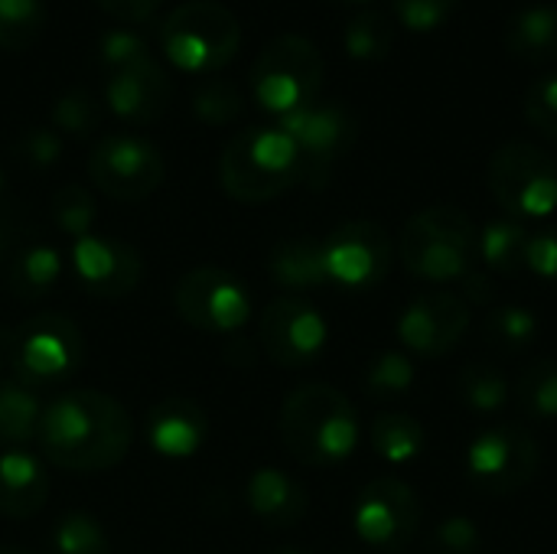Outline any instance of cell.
<instances>
[{
	"mask_svg": "<svg viewBox=\"0 0 557 554\" xmlns=\"http://www.w3.org/2000/svg\"><path fill=\"white\" fill-rule=\"evenodd\" d=\"M131 415L104 392L75 389L52 398L36 428L42 457L72 473H95L117 467L131 451Z\"/></svg>",
	"mask_w": 557,
	"mask_h": 554,
	"instance_id": "1",
	"label": "cell"
},
{
	"mask_svg": "<svg viewBox=\"0 0 557 554\" xmlns=\"http://www.w3.org/2000/svg\"><path fill=\"white\" fill-rule=\"evenodd\" d=\"M281 438L300 464L336 467L359 444V418L339 389L307 382L281 405Z\"/></svg>",
	"mask_w": 557,
	"mask_h": 554,
	"instance_id": "2",
	"label": "cell"
},
{
	"mask_svg": "<svg viewBox=\"0 0 557 554\" xmlns=\"http://www.w3.org/2000/svg\"><path fill=\"white\" fill-rule=\"evenodd\" d=\"M219 176L232 199L268 202L304 180V157L277 124L245 127L225 144Z\"/></svg>",
	"mask_w": 557,
	"mask_h": 554,
	"instance_id": "3",
	"label": "cell"
},
{
	"mask_svg": "<svg viewBox=\"0 0 557 554\" xmlns=\"http://www.w3.org/2000/svg\"><path fill=\"white\" fill-rule=\"evenodd\" d=\"M398 255L414 278L434 284L457 281L476 255V225L457 206H428L405 222Z\"/></svg>",
	"mask_w": 557,
	"mask_h": 554,
	"instance_id": "4",
	"label": "cell"
},
{
	"mask_svg": "<svg viewBox=\"0 0 557 554\" xmlns=\"http://www.w3.org/2000/svg\"><path fill=\"white\" fill-rule=\"evenodd\" d=\"M326 65L313 39L300 33H281L264 42L251 65V91L271 114H290L317 101Z\"/></svg>",
	"mask_w": 557,
	"mask_h": 554,
	"instance_id": "5",
	"label": "cell"
},
{
	"mask_svg": "<svg viewBox=\"0 0 557 554\" xmlns=\"http://www.w3.org/2000/svg\"><path fill=\"white\" fill-rule=\"evenodd\" d=\"M160 42L180 69H222L242 42L238 16L219 0H186L160 26Z\"/></svg>",
	"mask_w": 557,
	"mask_h": 554,
	"instance_id": "6",
	"label": "cell"
},
{
	"mask_svg": "<svg viewBox=\"0 0 557 554\" xmlns=\"http://www.w3.org/2000/svg\"><path fill=\"white\" fill-rule=\"evenodd\" d=\"M3 349L10 356L13 379L33 392L65 382L82 362V333L62 313H42L16 327Z\"/></svg>",
	"mask_w": 557,
	"mask_h": 554,
	"instance_id": "7",
	"label": "cell"
},
{
	"mask_svg": "<svg viewBox=\"0 0 557 554\" xmlns=\"http://www.w3.org/2000/svg\"><path fill=\"white\" fill-rule=\"evenodd\" d=\"M486 183L509 219H545L557 209V163L532 140L503 144L486 167Z\"/></svg>",
	"mask_w": 557,
	"mask_h": 554,
	"instance_id": "8",
	"label": "cell"
},
{
	"mask_svg": "<svg viewBox=\"0 0 557 554\" xmlns=\"http://www.w3.org/2000/svg\"><path fill=\"white\" fill-rule=\"evenodd\" d=\"M542 467L539 441L519 424H493L473 438L463 457L467 480L486 496L519 493Z\"/></svg>",
	"mask_w": 557,
	"mask_h": 554,
	"instance_id": "9",
	"label": "cell"
},
{
	"mask_svg": "<svg viewBox=\"0 0 557 554\" xmlns=\"http://www.w3.org/2000/svg\"><path fill=\"white\" fill-rule=\"evenodd\" d=\"M277 127L297 144L304 157V180L323 186L333 163L356 140V114L339 101H310L290 114L277 118Z\"/></svg>",
	"mask_w": 557,
	"mask_h": 554,
	"instance_id": "10",
	"label": "cell"
},
{
	"mask_svg": "<svg viewBox=\"0 0 557 554\" xmlns=\"http://www.w3.org/2000/svg\"><path fill=\"white\" fill-rule=\"evenodd\" d=\"M91 183L121 202L147 199L163 183V153L137 134H108L88 157Z\"/></svg>",
	"mask_w": 557,
	"mask_h": 554,
	"instance_id": "11",
	"label": "cell"
},
{
	"mask_svg": "<svg viewBox=\"0 0 557 554\" xmlns=\"http://www.w3.org/2000/svg\"><path fill=\"white\" fill-rule=\"evenodd\" d=\"M356 535L379 552H401L421 526V503L418 493L398 477L372 480L352 509Z\"/></svg>",
	"mask_w": 557,
	"mask_h": 554,
	"instance_id": "12",
	"label": "cell"
},
{
	"mask_svg": "<svg viewBox=\"0 0 557 554\" xmlns=\"http://www.w3.org/2000/svg\"><path fill=\"white\" fill-rule=\"evenodd\" d=\"M180 317L206 333H235L251 317V294L222 268H196L176 284Z\"/></svg>",
	"mask_w": 557,
	"mask_h": 554,
	"instance_id": "13",
	"label": "cell"
},
{
	"mask_svg": "<svg viewBox=\"0 0 557 554\" xmlns=\"http://www.w3.org/2000/svg\"><path fill=\"white\" fill-rule=\"evenodd\" d=\"M326 320L300 297H277L264 307L258 340L264 356L281 369H304L326 349Z\"/></svg>",
	"mask_w": 557,
	"mask_h": 554,
	"instance_id": "14",
	"label": "cell"
},
{
	"mask_svg": "<svg viewBox=\"0 0 557 554\" xmlns=\"http://www.w3.org/2000/svg\"><path fill=\"white\" fill-rule=\"evenodd\" d=\"M326 274L333 287L343 291H369L385 281L392 268V238L379 222L356 219L339 225L326 242Z\"/></svg>",
	"mask_w": 557,
	"mask_h": 554,
	"instance_id": "15",
	"label": "cell"
},
{
	"mask_svg": "<svg viewBox=\"0 0 557 554\" xmlns=\"http://www.w3.org/2000/svg\"><path fill=\"white\" fill-rule=\"evenodd\" d=\"M470 304L450 291L414 297L398 317V340L418 356H447L470 330Z\"/></svg>",
	"mask_w": 557,
	"mask_h": 554,
	"instance_id": "16",
	"label": "cell"
},
{
	"mask_svg": "<svg viewBox=\"0 0 557 554\" xmlns=\"http://www.w3.org/2000/svg\"><path fill=\"white\" fill-rule=\"evenodd\" d=\"M72 264H75L78 284L91 297H108V300L131 294L144 274V261H140L137 248L124 245L121 238L91 235V232L75 242Z\"/></svg>",
	"mask_w": 557,
	"mask_h": 554,
	"instance_id": "17",
	"label": "cell"
},
{
	"mask_svg": "<svg viewBox=\"0 0 557 554\" xmlns=\"http://www.w3.org/2000/svg\"><path fill=\"white\" fill-rule=\"evenodd\" d=\"M170 95H173V82L153 56L108 72V104L114 108V114L134 124H147L160 118L170 104Z\"/></svg>",
	"mask_w": 557,
	"mask_h": 554,
	"instance_id": "18",
	"label": "cell"
},
{
	"mask_svg": "<svg viewBox=\"0 0 557 554\" xmlns=\"http://www.w3.org/2000/svg\"><path fill=\"white\" fill-rule=\"evenodd\" d=\"M209 438L206 411L189 398H163L147 415V441L160 457L183 460L193 457Z\"/></svg>",
	"mask_w": 557,
	"mask_h": 554,
	"instance_id": "19",
	"label": "cell"
},
{
	"mask_svg": "<svg viewBox=\"0 0 557 554\" xmlns=\"http://www.w3.org/2000/svg\"><path fill=\"white\" fill-rule=\"evenodd\" d=\"M245 500H248L251 516L261 519L268 529H290L310 509L307 490L294 477H287L284 470H274V467L255 470V477L248 480Z\"/></svg>",
	"mask_w": 557,
	"mask_h": 554,
	"instance_id": "20",
	"label": "cell"
},
{
	"mask_svg": "<svg viewBox=\"0 0 557 554\" xmlns=\"http://www.w3.org/2000/svg\"><path fill=\"white\" fill-rule=\"evenodd\" d=\"M49 500L46 467L23 447L0 454V513L7 519H33Z\"/></svg>",
	"mask_w": 557,
	"mask_h": 554,
	"instance_id": "21",
	"label": "cell"
},
{
	"mask_svg": "<svg viewBox=\"0 0 557 554\" xmlns=\"http://www.w3.org/2000/svg\"><path fill=\"white\" fill-rule=\"evenodd\" d=\"M506 49L525 62L557 59V3H529L506 23Z\"/></svg>",
	"mask_w": 557,
	"mask_h": 554,
	"instance_id": "22",
	"label": "cell"
},
{
	"mask_svg": "<svg viewBox=\"0 0 557 554\" xmlns=\"http://www.w3.org/2000/svg\"><path fill=\"white\" fill-rule=\"evenodd\" d=\"M268 271L287 291H310V287H326L330 284L323 242H313V238L281 242L268 258Z\"/></svg>",
	"mask_w": 557,
	"mask_h": 554,
	"instance_id": "23",
	"label": "cell"
},
{
	"mask_svg": "<svg viewBox=\"0 0 557 554\" xmlns=\"http://www.w3.org/2000/svg\"><path fill=\"white\" fill-rule=\"evenodd\" d=\"M59 274H62V255L49 245H29L10 261L7 287L20 300H39L59 284Z\"/></svg>",
	"mask_w": 557,
	"mask_h": 554,
	"instance_id": "24",
	"label": "cell"
},
{
	"mask_svg": "<svg viewBox=\"0 0 557 554\" xmlns=\"http://www.w3.org/2000/svg\"><path fill=\"white\" fill-rule=\"evenodd\" d=\"M525 245L529 232L516 219H493L483 225V232H476V255L486 271L496 274H516L519 268H525Z\"/></svg>",
	"mask_w": 557,
	"mask_h": 554,
	"instance_id": "25",
	"label": "cell"
},
{
	"mask_svg": "<svg viewBox=\"0 0 557 554\" xmlns=\"http://www.w3.org/2000/svg\"><path fill=\"white\" fill-rule=\"evenodd\" d=\"M42 405L33 389L20 385L16 379L0 382V447L16 451L29 438H36Z\"/></svg>",
	"mask_w": 557,
	"mask_h": 554,
	"instance_id": "26",
	"label": "cell"
},
{
	"mask_svg": "<svg viewBox=\"0 0 557 554\" xmlns=\"http://www.w3.org/2000/svg\"><path fill=\"white\" fill-rule=\"evenodd\" d=\"M372 447L385 464H411L414 457H421L424 451V428L411 418V415H379L372 421Z\"/></svg>",
	"mask_w": 557,
	"mask_h": 554,
	"instance_id": "27",
	"label": "cell"
},
{
	"mask_svg": "<svg viewBox=\"0 0 557 554\" xmlns=\"http://www.w3.org/2000/svg\"><path fill=\"white\" fill-rule=\"evenodd\" d=\"M457 392L476 415H499L509 405V379L486 362H470L457 379Z\"/></svg>",
	"mask_w": 557,
	"mask_h": 554,
	"instance_id": "28",
	"label": "cell"
},
{
	"mask_svg": "<svg viewBox=\"0 0 557 554\" xmlns=\"http://www.w3.org/2000/svg\"><path fill=\"white\" fill-rule=\"evenodd\" d=\"M516 402L535 421H557V359H535L519 376Z\"/></svg>",
	"mask_w": 557,
	"mask_h": 554,
	"instance_id": "29",
	"label": "cell"
},
{
	"mask_svg": "<svg viewBox=\"0 0 557 554\" xmlns=\"http://www.w3.org/2000/svg\"><path fill=\"white\" fill-rule=\"evenodd\" d=\"M483 336L490 340V346H496L503 353H522L539 336V317L529 307H519V304L496 307L483 320Z\"/></svg>",
	"mask_w": 557,
	"mask_h": 554,
	"instance_id": "30",
	"label": "cell"
},
{
	"mask_svg": "<svg viewBox=\"0 0 557 554\" xmlns=\"http://www.w3.org/2000/svg\"><path fill=\"white\" fill-rule=\"evenodd\" d=\"M343 42L356 59H382L395 42V26L382 10H359L343 29Z\"/></svg>",
	"mask_w": 557,
	"mask_h": 554,
	"instance_id": "31",
	"label": "cell"
},
{
	"mask_svg": "<svg viewBox=\"0 0 557 554\" xmlns=\"http://www.w3.org/2000/svg\"><path fill=\"white\" fill-rule=\"evenodd\" d=\"M49 554H111V545L95 516L65 513L49 535Z\"/></svg>",
	"mask_w": 557,
	"mask_h": 554,
	"instance_id": "32",
	"label": "cell"
},
{
	"mask_svg": "<svg viewBox=\"0 0 557 554\" xmlns=\"http://www.w3.org/2000/svg\"><path fill=\"white\" fill-rule=\"evenodd\" d=\"M369 398L375 402H395V398H405L414 385V366L405 353H379L369 369H366V379H362Z\"/></svg>",
	"mask_w": 557,
	"mask_h": 554,
	"instance_id": "33",
	"label": "cell"
},
{
	"mask_svg": "<svg viewBox=\"0 0 557 554\" xmlns=\"http://www.w3.org/2000/svg\"><path fill=\"white\" fill-rule=\"evenodd\" d=\"M46 23L42 0H0V46L20 49L36 39Z\"/></svg>",
	"mask_w": 557,
	"mask_h": 554,
	"instance_id": "34",
	"label": "cell"
},
{
	"mask_svg": "<svg viewBox=\"0 0 557 554\" xmlns=\"http://www.w3.org/2000/svg\"><path fill=\"white\" fill-rule=\"evenodd\" d=\"M193 108L209 124H228L245 111V98L235 82L228 78H209L193 91Z\"/></svg>",
	"mask_w": 557,
	"mask_h": 554,
	"instance_id": "35",
	"label": "cell"
},
{
	"mask_svg": "<svg viewBox=\"0 0 557 554\" xmlns=\"http://www.w3.org/2000/svg\"><path fill=\"white\" fill-rule=\"evenodd\" d=\"M52 219L75 242L85 238L91 222H95V199H91V193L85 186H75V183L59 186L55 196H52Z\"/></svg>",
	"mask_w": 557,
	"mask_h": 554,
	"instance_id": "36",
	"label": "cell"
},
{
	"mask_svg": "<svg viewBox=\"0 0 557 554\" xmlns=\"http://www.w3.org/2000/svg\"><path fill=\"white\" fill-rule=\"evenodd\" d=\"M52 121L55 127L69 131V134H88L98 121V104L91 98L88 88H69L65 95H59V101L52 104Z\"/></svg>",
	"mask_w": 557,
	"mask_h": 554,
	"instance_id": "37",
	"label": "cell"
},
{
	"mask_svg": "<svg viewBox=\"0 0 557 554\" xmlns=\"http://www.w3.org/2000/svg\"><path fill=\"white\" fill-rule=\"evenodd\" d=\"M525 118L557 140V72L542 75L525 91Z\"/></svg>",
	"mask_w": 557,
	"mask_h": 554,
	"instance_id": "38",
	"label": "cell"
},
{
	"mask_svg": "<svg viewBox=\"0 0 557 554\" xmlns=\"http://www.w3.org/2000/svg\"><path fill=\"white\" fill-rule=\"evenodd\" d=\"M431 545H434V552L437 554H476L480 552V545H483V535H480V529H476L473 519H467V516H450V519H444V522L434 529Z\"/></svg>",
	"mask_w": 557,
	"mask_h": 554,
	"instance_id": "39",
	"label": "cell"
},
{
	"mask_svg": "<svg viewBox=\"0 0 557 554\" xmlns=\"http://www.w3.org/2000/svg\"><path fill=\"white\" fill-rule=\"evenodd\" d=\"M457 7H460V0H392L395 16L414 33H424V29L447 23Z\"/></svg>",
	"mask_w": 557,
	"mask_h": 554,
	"instance_id": "40",
	"label": "cell"
},
{
	"mask_svg": "<svg viewBox=\"0 0 557 554\" xmlns=\"http://www.w3.org/2000/svg\"><path fill=\"white\" fill-rule=\"evenodd\" d=\"M101 56L108 62V69H117V65H131V62H140L147 56H153L147 49V42L131 33V29H108L101 36Z\"/></svg>",
	"mask_w": 557,
	"mask_h": 554,
	"instance_id": "41",
	"label": "cell"
},
{
	"mask_svg": "<svg viewBox=\"0 0 557 554\" xmlns=\"http://www.w3.org/2000/svg\"><path fill=\"white\" fill-rule=\"evenodd\" d=\"M525 268L548 281L557 284V229L548 232H539V235H529V245H525Z\"/></svg>",
	"mask_w": 557,
	"mask_h": 554,
	"instance_id": "42",
	"label": "cell"
},
{
	"mask_svg": "<svg viewBox=\"0 0 557 554\" xmlns=\"http://www.w3.org/2000/svg\"><path fill=\"white\" fill-rule=\"evenodd\" d=\"M16 150L26 157V163H33V167H49V163L59 160L62 140H59V134H55L52 127H29V131L20 137Z\"/></svg>",
	"mask_w": 557,
	"mask_h": 554,
	"instance_id": "43",
	"label": "cell"
},
{
	"mask_svg": "<svg viewBox=\"0 0 557 554\" xmlns=\"http://www.w3.org/2000/svg\"><path fill=\"white\" fill-rule=\"evenodd\" d=\"M463 300L467 304H490L493 297H496V287H493V278H490V271H467L463 278Z\"/></svg>",
	"mask_w": 557,
	"mask_h": 554,
	"instance_id": "44",
	"label": "cell"
},
{
	"mask_svg": "<svg viewBox=\"0 0 557 554\" xmlns=\"http://www.w3.org/2000/svg\"><path fill=\"white\" fill-rule=\"evenodd\" d=\"M98 3L117 20H147L160 7V0H98Z\"/></svg>",
	"mask_w": 557,
	"mask_h": 554,
	"instance_id": "45",
	"label": "cell"
},
{
	"mask_svg": "<svg viewBox=\"0 0 557 554\" xmlns=\"http://www.w3.org/2000/svg\"><path fill=\"white\" fill-rule=\"evenodd\" d=\"M13 242H16V222H13V216L0 206V264L7 261Z\"/></svg>",
	"mask_w": 557,
	"mask_h": 554,
	"instance_id": "46",
	"label": "cell"
},
{
	"mask_svg": "<svg viewBox=\"0 0 557 554\" xmlns=\"http://www.w3.org/2000/svg\"><path fill=\"white\" fill-rule=\"evenodd\" d=\"M0 554H26V552H20V549H0Z\"/></svg>",
	"mask_w": 557,
	"mask_h": 554,
	"instance_id": "47",
	"label": "cell"
},
{
	"mask_svg": "<svg viewBox=\"0 0 557 554\" xmlns=\"http://www.w3.org/2000/svg\"><path fill=\"white\" fill-rule=\"evenodd\" d=\"M274 554H300L297 549H281V552H274Z\"/></svg>",
	"mask_w": 557,
	"mask_h": 554,
	"instance_id": "48",
	"label": "cell"
},
{
	"mask_svg": "<svg viewBox=\"0 0 557 554\" xmlns=\"http://www.w3.org/2000/svg\"><path fill=\"white\" fill-rule=\"evenodd\" d=\"M0 189H3V170H0Z\"/></svg>",
	"mask_w": 557,
	"mask_h": 554,
	"instance_id": "49",
	"label": "cell"
},
{
	"mask_svg": "<svg viewBox=\"0 0 557 554\" xmlns=\"http://www.w3.org/2000/svg\"><path fill=\"white\" fill-rule=\"evenodd\" d=\"M0 359H3V343H0Z\"/></svg>",
	"mask_w": 557,
	"mask_h": 554,
	"instance_id": "50",
	"label": "cell"
}]
</instances>
